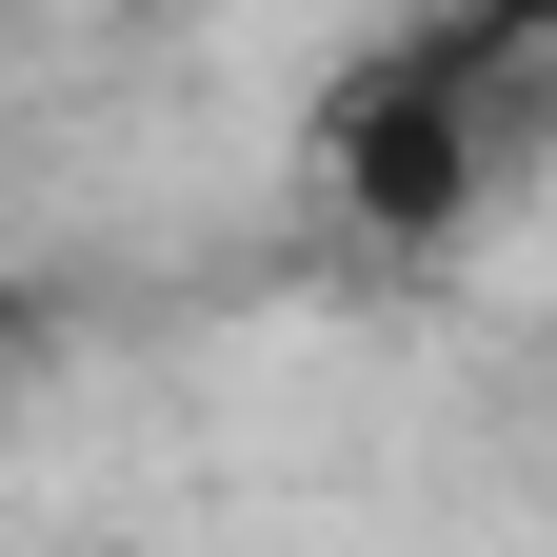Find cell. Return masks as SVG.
<instances>
[{"label": "cell", "mask_w": 557, "mask_h": 557, "mask_svg": "<svg viewBox=\"0 0 557 557\" xmlns=\"http://www.w3.org/2000/svg\"><path fill=\"white\" fill-rule=\"evenodd\" d=\"M299 160H319V199H338L359 259H458L478 199H498V139H478V100H458V40H359L319 81Z\"/></svg>", "instance_id": "1"}]
</instances>
